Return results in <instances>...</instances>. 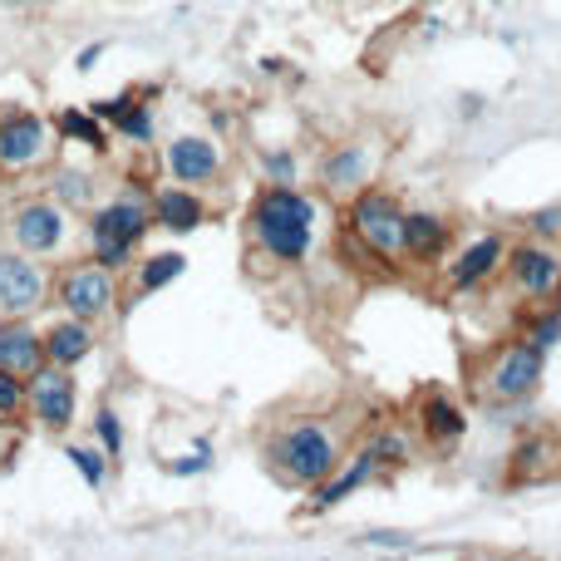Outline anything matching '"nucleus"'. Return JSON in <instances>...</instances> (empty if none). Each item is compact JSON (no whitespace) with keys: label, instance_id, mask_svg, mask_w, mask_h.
<instances>
[{"label":"nucleus","instance_id":"14","mask_svg":"<svg viewBox=\"0 0 561 561\" xmlns=\"http://www.w3.org/2000/svg\"><path fill=\"white\" fill-rule=\"evenodd\" d=\"M507 252H513V247H507L497 232L468 242L463 252H458V262L448 266V286H454V290H478L488 276L497 272V266H507Z\"/></svg>","mask_w":561,"mask_h":561},{"label":"nucleus","instance_id":"15","mask_svg":"<svg viewBox=\"0 0 561 561\" xmlns=\"http://www.w3.org/2000/svg\"><path fill=\"white\" fill-rule=\"evenodd\" d=\"M375 473H379L375 448H359L355 458H345V468H335L325 483L310 488V493H316V497H310V513H330V507H340L350 493H359V488H365Z\"/></svg>","mask_w":561,"mask_h":561},{"label":"nucleus","instance_id":"28","mask_svg":"<svg viewBox=\"0 0 561 561\" xmlns=\"http://www.w3.org/2000/svg\"><path fill=\"white\" fill-rule=\"evenodd\" d=\"M30 404V379L15 375V369H0V414H20Z\"/></svg>","mask_w":561,"mask_h":561},{"label":"nucleus","instance_id":"30","mask_svg":"<svg viewBox=\"0 0 561 561\" xmlns=\"http://www.w3.org/2000/svg\"><path fill=\"white\" fill-rule=\"evenodd\" d=\"M262 173L266 183H296V158L286 148H272V153H262Z\"/></svg>","mask_w":561,"mask_h":561},{"label":"nucleus","instance_id":"6","mask_svg":"<svg viewBox=\"0 0 561 561\" xmlns=\"http://www.w3.org/2000/svg\"><path fill=\"white\" fill-rule=\"evenodd\" d=\"M55 296L65 306V316H79V320H104L118 300V286H114V266L104 262H75L65 266L55 280Z\"/></svg>","mask_w":561,"mask_h":561},{"label":"nucleus","instance_id":"3","mask_svg":"<svg viewBox=\"0 0 561 561\" xmlns=\"http://www.w3.org/2000/svg\"><path fill=\"white\" fill-rule=\"evenodd\" d=\"M153 227V197L148 187L128 183L114 203H104L94 217H89V247H94V262L104 266H128L134 262V247L144 242V232Z\"/></svg>","mask_w":561,"mask_h":561},{"label":"nucleus","instance_id":"24","mask_svg":"<svg viewBox=\"0 0 561 561\" xmlns=\"http://www.w3.org/2000/svg\"><path fill=\"white\" fill-rule=\"evenodd\" d=\"M187 272V256L183 252H158L148 256L144 266H138V296H153V290H163L168 280H178Z\"/></svg>","mask_w":561,"mask_h":561},{"label":"nucleus","instance_id":"4","mask_svg":"<svg viewBox=\"0 0 561 561\" xmlns=\"http://www.w3.org/2000/svg\"><path fill=\"white\" fill-rule=\"evenodd\" d=\"M542 375H547V350H537L533 340H513V345H503L493 355L478 389H483L488 404H523V399L537 394Z\"/></svg>","mask_w":561,"mask_h":561},{"label":"nucleus","instance_id":"23","mask_svg":"<svg viewBox=\"0 0 561 561\" xmlns=\"http://www.w3.org/2000/svg\"><path fill=\"white\" fill-rule=\"evenodd\" d=\"M552 458H561V448L552 444V438H527V444H517V454H513V478H517V483L547 478L557 468Z\"/></svg>","mask_w":561,"mask_h":561},{"label":"nucleus","instance_id":"29","mask_svg":"<svg viewBox=\"0 0 561 561\" xmlns=\"http://www.w3.org/2000/svg\"><path fill=\"white\" fill-rule=\"evenodd\" d=\"M94 438H99V448H104L108 458H118L124 454V419H118L114 409H99L94 414Z\"/></svg>","mask_w":561,"mask_h":561},{"label":"nucleus","instance_id":"1","mask_svg":"<svg viewBox=\"0 0 561 561\" xmlns=\"http://www.w3.org/2000/svg\"><path fill=\"white\" fill-rule=\"evenodd\" d=\"M252 242L280 266H300L316 242V197L290 183L262 187L252 203Z\"/></svg>","mask_w":561,"mask_h":561},{"label":"nucleus","instance_id":"18","mask_svg":"<svg viewBox=\"0 0 561 561\" xmlns=\"http://www.w3.org/2000/svg\"><path fill=\"white\" fill-rule=\"evenodd\" d=\"M94 320H79V316H65V320H55V325L45 330V359L49 365H65V369H75L79 359H89L94 355Z\"/></svg>","mask_w":561,"mask_h":561},{"label":"nucleus","instance_id":"26","mask_svg":"<svg viewBox=\"0 0 561 561\" xmlns=\"http://www.w3.org/2000/svg\"><path fill=\"white\" fill-rule=\"evenodd\" d=\"M65 458L79 468V478H84L89 488H104V483H108V463H104V454H99V448L69 444V448H65Z\"/></svg>","mask_w":561,"mask_h":561},{"label":"nucleus","instance_id":"11","mask_svg":"<svg viewBox=\"0 0 561 561\" xmlns=\"http://www.w3.org/2000/svg\"><path fill=\"white\" fill-rule=\"evenodd\" d=\"M10 237H15V247L20 252H30V256L59 252L65 237H69V207H59L55 197H49V203L15 207V217H10Z\"/></svg>","mask_w":561,"mask_h":561},{"label":"nucleus","instance_id":"9","mask_svg":"<svg viewBox=\"0 0 561 561\" xmlns=\"http://www.w3.org/2000/svg\"><path fill=\"white\" fill-rule=\"evenodd\" d=\"M507 280L523 300H552L561 290V252L542 237L507 252Z\"/></svg>","mask_w":561,"mask_h":561},{"label":"nucleus","instance_id":"5","mask_svg":"<svg viewBox=\"0 0 561 561\" xmlns=\"http://www.w3.org/2000/svg\"><path fill=\"white\" fill-rule=\"evenodd\" d=\"M350 232L375 256L394 262V256H404V207L379 187H365V193L350 197Z\"/></svg>","mask_w":561,"mask_h":561},{"label":"nucleus","instance_id":"27","mask_svg":"<svg viewBox=\"0 0 561 561\" xmlns=\"http://www.w3.org/2000/svg\"><path fill=\"white\" fill-rule=\"evenodd\" d=\"M523 340H533L537 350H552V345H561V310L552 306V310H537L533 320H527V335Z\"/></svg>","mask_w":561,"mask_h":561},{"label":"nucleus","instance_id":"19","mask_svg":"<svg viewBox=\"0 0 561 561\" xmlns=\"http://www.w3.org/2000/svg\"><path fill=\"white\" fill-rule=\"evenodd\" d=\"M94 118H104V124H114L118 134L128 138V144H153V108L144 104V99L134 94H114V99H94Z\"/></svg>","mask_w":561,"mask_h":561},{"label":"nucleus","instance_id":"31","mask_svg":"<svg viewBox=\"0 0 561 561\" xmlns=\"http://www.w3.org/2000/svg\"><path fill=\"white\" fill-rule=\"evenodd\" d=\"M369 448H375L379 463H409V438L404 434H379Z\"/></svg>","mask_w":561,"mask_h":561},{"label":"nucleus","instance_id":"2","mask_svg":"<svg viewBox=\"0 0 561 561\" xmlns=\"http://www.w3.org/2000/svg\"><path fill=\"white\" fill-rule=\"evenodd\" d=\"M266 463L276 468L280 483L290 488H316L340 468V434L320 419H290L266 444Z\"/></svg>","mask_w":561,"mask_h":561},{"label":"nucleus","instance_id":"13","mask_svg":"<svg viewBox=\"0 0 561 561\" xmlns=\"http://www.w3.org/2000/svg\"><path fill=\"white\" fill-rule=\"evenodd\" d=\"M369 173H375V153H369L365 144H340V148H330L325 163H320V183H325L335 197L365 193Z\"/></svg>","mask_w":561,"mask_h":561},{"label":"nucleus","instance_id":"32","mask_svg":"<svg viewBox=\"0 0 561 561\" xmlns=\"http://www.w3.org/2000/svg\"><path fill=\"white\" fill-rule=\"evenodd\" d=\"M527 227H533V237H542V242H557V237H561V203L533 213V217H527Z\"/></svg>","mask_w":561,"mask_h":561},{"label":"nucleus","instance_id":"7","mask_svg":"<svg viewBox=\"0 0 561 561\" xmlns=\"http://www.w3.org/2000/svg\"><path fill=\"white\" fill-rule=\"evenodd\" d=\"M49 300V272L30 252H0V320L35 316Z\"/></svg>","mask_w":561,"mask_h":561},{"label":"nucleus","instance_id":"12","mask_svg":"<svg viewBox=\"0 0 561 561\" xmlns=\"http://www.w3.org/2000/svg\"><path fill=\"white\" fill-rule=\"evenodd\" d=\"M163 163H168V178H173V183L203 187V183H213V178L222 173V148H217L213 138H203V134H178L173 144H168Z\"/></svg>","mask_w":561,"mask_h":561},{"label":"nucleus","instance_id":"35","mask_svg":"<svg viewBox=\"0 0 561 561\" xmlns=\"http://www.w3.org/2000/svg\"><path fill=\"white\" fill-rule=\"evenodd\" d=\"M99 55H104V45H89L84 55H79V65H75V69H94V59H99Z\"/></svg>","mask_w":561,"mask_h":561},{"label":"nucleus","instance_id":"16","mask_svg":"<svg viewBox=\"0 0 561 561\" xmlns=\"http://www.w3.org/2000/svg\"><path fill=\"white\" fill-rule=\"evenodd\" d=\"M45 365V335L30 330L25 316L0 320V369H15V375H35Z\"/></svg>","mask_w":561,"mask_h":561},{"label":"nucleus","instance_id":"17","mask_svg":"<svg viewBox=\"0 0 561 561\" xmlns=\"http://www.w3.org/2000/svg\"><path fill=\"white\" fill-rule=\"evenodd\" d=\"M207 222V203L197 197V187H163V193H153V227H163V232H197V227Z\"/></svg>","mask_w":561,"mask_h":561},{"label":"nucleus","instance_id":"10","mask_svg":"<svg viewBox=\"0 0 561 561\" xmlns=\"http://www.w3.org/2000/svg\"><path fill=\"white\" fill-rule=\"evenodd\" d=\"M30 414H35V424L45 428H69L75 424V409H79V389L75 379H69L65 365H39L35 375H30Z\"/></svg>","mask_w":561,"mask_h":561},{"label":"nucleus","instance_id":"22","mask_svg":"<svg viewBox=\"0 0 561 561\" xmlns=\"http://www.w3.org/2000/svg\"><path fill=\"white\" fill-rule=\"evenodd\" d=\"M55 128L69 138V144H84V148H94V153H104V148H108L104 118H94V108H59Z\"/></svg>","mask_w":561,"mask_h":561},{"label":"nucleus","instance_id":"20","mask_svg":"<svg viewBox=\"0 0 561 561\" xmlns=\"http://www.w3.org/2000/svg\"><path fill=\"white\" fill-rule=\"evenodd\" d=\"M419 428H424L428 444H458L468 434V414L448 394H428L419 404Z\"/></svg>","mask_w":561,"mask_h":561},{"label":"nucleus","instance_id":"8","mask_svg":"<svg viewBox=\"0 0 561 561\" xmlns=\"http://www.w3.org/2000/svg\"><path fill=\"white\" fill-rule=\"evenodd\" d=\"M49 124L30 108H0V168L5 173H25L49 158Z\"/></svg>","mask_w":561,"mask_h":561},{"label":"nucleus","instance_id":"34","mask_svg":"<svg viewBox=\"0 0 561 561\" xmlns=\"http://www.w3.org/2000/svg\"><path fill=\"white\" fill-rule=\"evenodd\" d=\"M365 547H385V552H414V542H409L404 533H369Z\"/></svg>","mask_w":561,"mask_h":561},{"label":"nucleus","instance_id":"21","mask_svg":"<svg viewBox=\"0 0 561 561\" xmlns=\"http://www.w3.org/2000/svg\"><path fill=\"white\" fill-rule=\"evenodd\" d=\"M448 247V222L438 213H404V256L434 262Z\"/></svg>","mask_w":561,"mask_h":561},{"label":"nucleus","instance_id":"25","mask_svg":"<svg viewBox=\"0 0 561 561\" xmlns=\"http://www.w3.org/2000/svg\"><path fill=\"white\" fill-rule=\"evenodd\" d=\"M49 193H55V203H59V207H84L89 197H94V178L79 173V168H65V173H55Z\"/></svg>","mask_w":561,"mask_h":561},{"label":"nucleus","instance_id":"33","mask_svg":"<svg viewBox=\"0 0 561 561\" xmlns=\"http://www.w3.org/2000/svg\"><path fill=\"white\" fill-rule=\"evenodd\" d=\"M173 473H183V478H193V473H207V468H213V448L207 444H197V454H187V458H173Z\"/></svg>","mask_w":561,"mask_h":561}]
</instances>
